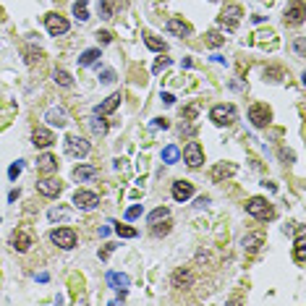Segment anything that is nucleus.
<instances>
[{
    "mask_svg": "<svg viewBox=\"0 0 306 306\" xmlns=\"http://www.w3.org/2000/svg\"><path fill=\"white\" fill-rule=\"evenodd\" d=\"M262 241H264V238L259 236V233H251V236H246V238H243V249H246V251H251V254H254V251H257V249L262 246Z\"/></svg>",
    "mask_w": 306,
    "mask_h": 306,
    "instance_id": "nucleus-24",
    "label": "nucleus"
},
{
    "mask_svg": "<svg viewBox=\"0 0 306 306\" xmlns=\"http://www.w3.org/2000/svg\"><path fill=\"white\" fill-rule=\"evenodd\" d=\"M52 141H55V136H52L47 129H34V134H32V144H34V147L45 149V147H50Z\"/></svg>",
    "mask_w": 306,
    "mask_h": 306,
    "instance_id": "nucleus-13",
    "label": "nucleus"
},
{
    "mask_svg": "<svg viewBox=\"0 0 306 306\" xmlns=\"http://www.w3.org/2000/svg\"><path fill=\"white\" fill-rule=\"evenodd\" d=\"M168 233H170V223H168V218H165L163 228H160V225L155 223V236H168Z\"/></svg>",
    "mask_w": 306,
    "mask_h": 306,
    "instance_id": "nucleus-37",
    "label": "nucleus"
},
{
    "mask_svg": "<svg viewBox=\"0 0 306 306\" xmlns=\"http://www.w3.org/2000/svg\"><path fill=\"white\" fill-rule=\"evenodd\" d=\"M21 168H24L21 163H13V165L8 168V178H11V181H16V178L21 175Z\"/></svg>",
    "mask_w": 306,
    "mask_h": 306,
    "instance_id": "nucleus-36",
    "label": "nucleus"
},
{
    "mask_svg": "<svg viewBox=\"0 0 306 306\" xmlns=\"http://www.w3.org/2000/svg\"><path fill=\"white\" fill-rule=\"evenodd\" d=\"M196 113H199V107L191 105V107H186V110H183V118H186V120H194V118H196Z\"/></svg>",
    "mask_w": 306,
    "mask_h": 306,
    "instance_id": "nucleus-40",
    "label": "nucleus"
},
{
    "mask_svg": "<svg viewBox=\"0 0 306 306\" xmlns=\"http://www.w3.org/2000/svg\"><path fill=\"white\" fill-rule=\"evenodd\" d=\"M52 126H58V129H63V126L68 123V118H66V113L60 110V107H50V110H47V115H45Z\"/></svg>",
    "mask_w": 306,
    "mask_h": 306,
    "instance_id": "nucleus-20",
    "label": "nucleus"
},
{
    "mask_svg": "<svg viewBox=\"0 0 306 306\" xmlns=\"http://www.w3.org/2000/svg\"><path fill=\"white\" fill-rule=\"evenodd\" d=\"M209 118L218 126H230V123H236L238 113H236V107H233V105H215L209 110Z\"/></svg>",
    "mask_w": 306,
    "mask_h": 306,
    "instance_id": "nucleus-2",
    "label": "nucleus"
},
{
    "mask_svg": "<svg viewBox=\"0 0 306 306\" xmlns=\"http://www.w3.org/2000/svg\"><path fill=\"white\" fill-rule=\"evenodd\" d=\"M183 163L189 168H199L204 163V149H202V144L199 141H189L186 144V149H183Z\"/></svg>",
    "mask_w": 306,
    "mask_h": 306,
    "instance_id": "nucleus-5",
    "label": "nucleus"
},
{
    "mask_svg": "<svg viewBox=\"0 0 306 306\" xmlns=\"http://www.w3.org/2000/svg\"><path fill=\"white\" fill-rule=\"evenodd\" d=\"M66 209H50V220H58V218H66Z\"/></svg>",
    "mask_w": 306,
    "mask_h": 306,
    "instance_id": "nucleus-43",
    "label": "nucleus"
},
{
    "mask_svg": "<svg viewBox=\"0 0 306 306\" xmlns=\"http://www.w3.org/2000/svg\"><path fill=\"white\" fill-rule=\"evenodd\" d=\"M52 79H55V84H60V86H71V84H74V79H71L68 71H55Z\"/></svg>",
    "mask_w": 306,
    "mask_h": 306,
    "instance_id": "nucleus-31",
    "label": "nucleus"
},
{
    "mask_svg": "<svg viewBox=\"0 0 306 306\" xmlns=\"http://www.w3.org/2000/svg\"><path fill=\"white\" fill-rule=\"evenodd\" d=\"M37 168H40L42 173H52V170H58V160L52 157V155H42V157L37 160Z\"/></svg>",
    "mask_w": 306,
    "mask_h": 306,
    "instance_id": "nucleus-21",
    "label": "nucleus"
},
{
    "mask_svg": "<svg viewBox=\"0 0 306 306\" xmlns=\"http://www.w3.org/2000/svg\"><path fill=\"white\" fill-rule=\"evenodd\" d=\"M178 157H181V149H178L175 144H170V147H165V149H163V163H168V165H170V163H175Z\"/></svg>",
    "mask_w": 306,
    "mask_h": 306,
    "instance_id": "nucleus-29",
    "label": "nucleus"
},
{
    "mask_svg": "<svg viewBox=\"0 0 306 306\" xmlns=\"http://www.w3.org/2000/svg\"><path fill=\"white\" fill-rule=\"evenodd\" d=\"M139 215H141V204H134V207L126 209V220H136Z\"/></svg>",
    "mask_w": 306,
    "mask_h": 306,
    "instance_id": "nucleus-35",
    "label": "nucleus"
},
{
    "mask_svg": "<svg viewBox=\"0 0 306 306\" xmlns=\"http://www.w3.org/2000/svg\"><path fill=\"white\" fill-rule=\"evenodd\" d=\"M293 259H296V264H298V267H303V264H306V241H303V228H298V241H296V246H293Z\"/></svg>",
    "mask_w": 306,
    "mask_h": 306,
    "instance_id": "nucleus-15",
    "label": "nucleus"
},
{
    "mask_svg": "<svg viewBox=\"0 0 306 306\" xmlns=\"http://www.w3.org/2000/svg\"><path fill=\"white\" fill-rule=\"evenodd\" d=\"M100 81H102V84H113V81H115V71H113V68H105L102 74H100Z\"/></svg>",
    "mask_w": 306,
    "mask_h": 306,
    "instance_id": "nucleus-34",
    "label": "nucleus"
},
{
    "mask_svg": "<svg viewBox=\"0 0 306 306\" xmlns=\"http://www.w3.org/2000/svg\"><path fill=\"white\" fill-rule=\"evenodd\" d=\"M194 283V275H191V269H175V275H173V285L175 288H189Z\"/></svg>",
    "mask_w": 306,
    "mask_h": 306,
    "instance_id": "nucleus-19",
    "label": "nucleus"
},
{
    "mask_svg": "<svg viewBox=\"0 0 306 306\" xmlns=\"http://www.w3.org/2000/svg\"><path fill=\"white\" fill-rule=\"evenodd\" d=\"M97 40H100L102 45H107V42H113V34H110V32H97Z\"/></svg>",
    "mask_w": 306,
    "mask_h": 306,
    "instance_id": "nucleus-41",
    "label": "nucleus"
},
{
    "mask_svg": "<svg viewBox=\"0 0 306 306\" xmlns=\"http://www.w3.org/2000/svg\"><path fill=\"white\" fill-rule=\"evenodd\" d=\"M126 0H102L100 3V13H102V19H113V11L115 6H123Z\"/></svg>",
    "mask_w": 306,
    "mask_h": 306,
    "instance_id": "nucleus-22",
    "label": "nucleus"
},
{
    "mask_svg": "<svg viewBox=\"0 0 306 306\" xmlns=\"http://www.w3.org/2000/svg\"><path fill=\"white\" fill-rule=\"evenodd\" d=\"M241 16H243L241 6H228V8L218 16V24L225 26L228 32H236V26H238V21H241Z\"/></svg>",
    "mask_w": 306,
    "mask_h": 306,
    "instance_id": "nucleus-4",
    "label": "nucleus"
},
{
    "mask_svg": "<svg viewBox=\"0 0 306 306\" xmlns=\"http://www.w3.org/2000/svg\"><path fill=\"white\" fill-rule=\"evenodd\" d=\"M120 100H123V97H120V92L110 95V97H107L102 105H97V107H95V113H97V115H110V113L115 110V107L120 105Z\"/></svg>",
    "mask_w": 306,
    "mask_h": 306,
    "instance_id": "nucleus-12",
    "label": "nucleus"
},
{
    "mask_svg": "<svg viewBox=\"0 0 306 306\" xmlns=\"http://www.w3.org/2000/svg\"><path fill=\"white\" fill-rule=\"evenodd\" d=\"M152 126H155V129H168L170 123H168L165 118H155V120H152Z\"/></svg>",
    "mask_w": 306,
    "mask_h": 306,
    "instance_id": "nucleus-44",
    "label": "nucleus"
},
{
    "mask_svg": "<svg viewBox=\"0 0 306 306\" xmlns=\"http://www.w3.org/2000/svg\"><path fill=\"white\" fill-rule=\"evenodd\" d=\"M100 175V168L97 165H79V168H74V178L81 183V181H92V178H97Z\"/></svg>",
    "mask_w": 306,
    "mask_h": 306,
    "instance_id": "nucleus-14",
    "label": "nucleus"
},
{
    "mask_svg": "<svg viewBox=\"0 0 306 306\" xmlns=\"http://www.w3.org/2000/svg\"><path fill=\"white\" fill-rule=\"evenodd\" d=\"M74 204H76L79 209H95V207L100 204V196H97L95 191H76V194H74Z\"/></svg>",
    "mask_w": 306,
    "mask_h": 306,
    "instance_id": "nucleus-9",
    "label": "nucleus"
},
{
    "mask_svg": "<svg viewBox=\"0 0 306 306\" xmlns=\"http://www.w3.org/2000/svg\"><path fill=\"white\" fill-rule=\"evenodd\" d=\"M246 212L251 215V218H257V220H272V218H275L272 204H269L267 199H262V196L249 199V202H246Z\"/></svg>",
    "mask_w": 306,
    "mask_h": 306,
    "instance_id": "nucleus-1",
    "label": "nucleus"
},
{
    "mask_svg": "<svg viewBox=\"0 0 306 306\" xmlns=\"http://www.w3.org/2000/svg\"><path fill=\"white\" fill-rule=\"evenodd\" d=\"M236 173V165L233 163H228V165H218L212 170V181H220V178H225V175H233Z\"/></svg>",
    "mask_w": 306,
    "mask_h": 306,
    "instance_id": "nucleus-25",
    "label": "nucleus"
},
{
    "mask_svg": "<svg viewBox=\"0 0 306 306\" xmlns=\"http://www.w3.org/2000/svg\"><path fill=\"white\" fill-rule=\"evenodd\" d=\"M107 283L115 285V288H129V285H131V278L123 275V272H110V275H107Z\"/></svg>",
    "mask_w": 306,
    "mask_h": 306,
    "instance_id": "nucleus-23",
    "label": "nucleus"
},
{
    "mask_svg": "<svg viewBox=\"0 0 306 306\" xmlns=\"http://www.w3.org/2000/svg\"><path fill=\"white\" fill-rule=\"evenodd\" d=\"M144 45H147L149 50H155V52H165V50H168V45H165L163 40L152 37V34H147V37H144Z\"/></svg>",
    "mask_w": 306,
    "mask_h": 306,
    "instance_id": "nucleus-28",
    "label": "nucleus"
},
{
    "mask_svg": "<svg viewBox=\"0 0 306 306\" xmlns=\"http://www.w3.org/2000/svg\"><path fill=\"white\" fill-rule=\"evenodd\" d=\"M296 52H298V55H303V37L296 40Z\"/></svg>",
    "mask_w": 306,
    "mask_h": 306,
    "instance_id": "nucleus-45",
    "label": "nucleus"
},
{
    "mask_svg": "<svg viewBox=\"0 0 306 306\" xmlns=\"http://www.w3.org/2000/svg\"><path fill=\"white\" fill-rule=\"evenodd\" d=\"M204 42H207L209 47H220V45L225 42V37H223V34H220V32H209V34H207V40H204Z\"/></svg>",
    "mask_w": 306,
    "mask_h": 306,
    "instance_id": "nucleus-32",
    "label": "nucleus"
},
{
    "mask_svg": "<svg viewBox=\"0 0 306 306\" xmlns=\"http://www.w3.org/2000/svg\"><path fill=\"white\" fill-rule=\"evenodd\" d=\"M74 16L79 21L89 19V3H86V0H76V3H74Z\"/></svg>",
    "mask_w": 306,
    "mask_h": 306,
    "instance_id": "nucleus-26",
    "label": "nucleus"
},
{
    "mask_svg": "<svg viewBox=\"0 0 306 306\" xmlns=\"http://www.w3.org/2000/svg\"><path fill=\"white\" fill-rule=\"evenodd\" d=\"M66 152L71 157H86L89 155V141L76 136V134H71V136H66Z\"/></svg>",
    "mask_w": 306,
    "mask_h": 306,
    "instance_id": "nucleus-6",
    "label": "nucleus"
},
{
    "mask_svg": "<svg viewBox=\"0 0 306 306\" xmlns=\"http://www.w3.org/2000/svg\"><path fill=\"white\" fill-rule=\"evenodd\" d=\"M165 218H170V209H168V207H157L155 212H149V218H147V220H149V223L155 225V223L165 220Z\"/></svg>",
    "mask_w": 306,
    "mask_h": 306,
    "instance_id": "nucleus-30",
    "label": "nucleus"
},
{
    "mask_svg": "<svg viewBox=\"0 0 306 306\" xmlns=\"http://www.w3.org/2000/svg\"><path fill=\"white\" fill-rule=\"evenodd\" d=\"M92 131H95V134H105V131H107V123L95 118V120H92Z\"/></svg>",
    "mask_w": 306,
    "mask_h": 306,
    "instance_id": "nucleus-39",
    "label": "nucleus"
},
{
    "mask_svg": "<svg viewBox=\"0 0 306 306\" xmlns=\"http://www.w3.org/2000/svg\"><path fill=\"white\" fill-rule=\"evenodd\" d=\"M191 196H194V183H189V181H175L173 183V199L175 202H186Z\"/></svg>",
    "mask_w": 306,
    "mask_h": 306,
    "instance_id": "nucleus-11",
    "label": "nucleus"
},
{
    "mask_svg": "<svg viewBox=\"0 0 306 306\" xmlns=\"http://www.w3.org/2000/svg\"><path fill=\"white\" fill-rule=\"evenodd\" d=\"M37 191L42 196H47V199H52V196H58L63 191V183L58 181V178H42V181L37 183Z\"/></svg>",
    "mask_w": 306,
    "mask_h": 306,
    "instance_id": "nucleus-10",
    "label": "nucleus"
},
{
    "mask_svg": "<svg viewBox=\"0 0 306 306\" xmlns=\"http://www.w3.org/2000/svg\"><path fill=\"white\" fill-rule=\"evenodd\" d=\"M168 66H170V58H157V63L152 66V71H155V74H160V71L168 68Z\"/></svg>",
    "mask_w": 306,
    "mask_h": 306,
    "instance_id": "nucleus-38",
    "label": "nucleus"
},
{
    "mask_svg": "<svg viewBox=\"0 0 306 306\" xmlns=\"http://www.w3.org/2000/svg\"><path fill=\"white\" fill-rule=\"evenodd\" d=\"M37 280H40V283H47V280H50V275H47V272H40V275H37Z\"/></svg>",
    "mask_w": 306,
    "mask_h": 306,
    "instance_id": "nucleus-49",
    "label": "nucleus"
},
{
    "mask_svg": "<svg viewBox=\"0 0 306 306\" xmlns=\"http://www.w3.org/2000/svg\"><path fill=\"white\" fill-rule=\"evenodd\" d=\"M163 102H165V105H173V102H175V97H173L170 92H165V95H163Z\"/></svg>",
    "mask_w": 306,
    "mask_h": 306,
    "instance_id": "nucleus-46",
    "label": "nucleus"
},
{
    "mask_svg": "<svg viewBox=\"0 0 306 306\" xmlns=\"http://www.w3.org/2000/svg\"><path fill=\"white\" fill-rule=\"evenodd\" d=\"M249 120L257 126V129H264V126L272 120V113H269L267 105H251L249 107Z\"/></svg>",
    "mask_w": 306,
    "mask_h": 306,
    "instance_id": "nucleus-7",
    "label": "nucleus"
},
{
    "mask_svg": "<svg viewBox=\"0 0 306 306\" xmlns=\"http://www.w3.org/2000/svg\"><path fill=\"white\" fill-rule=\"evenodd\" d=\"M11 243H13V249H19V251H29L32 249V236L24 233V230H16L11 236Z\"/></svg>",
    "mask_w": 306,
    "mask_h": 306,
    "instance_id": "nucleus-17",
    "label": "nucleus"
},
{
    "mask_svg": "<svg viewBox=\"0 0 306 306\" xmlns=\"http://www.w3.org/2000/svg\"><path fill=\"white\" fill-rule=\"evenodd\" d=\"M285 24H303V3H293L285 11Z\"/></svg>",
    "mask_w": 306,
    "mask_h": 306,
    "instance_id": "nucleus-16",
    "label": "nucleus"
},
{
    "mask_svg": "<svg viewBox=\"0 0 306 306\" xmlns=\"http://www.w3.org/2000/svg\"><path fill=\"white\" fill-rule=\"evenodd\" d=\"M204 204H209V199L207 196H199V199H196V207H204Z\"/></svg>",
    "mask_w": 306,
    "mask_h": 306,
    "instance_id": "nucleus-47",
    "label": "nucleus"
},
{
    "mask_svg": "<svg viewBox=\"0 0 306 306\" xmlns=\"http://www.w3.org/2000/svg\"><path fill=\"white\" fill-rule=\"evenodd\" d=\"M97 58H100V50H86V52H81L79 66H81V68H86V66H95V63H97Z\"/></svg>",
    "mask_w": 306,
    "mask_h": 306,
    "instance_id": "nucleus-27",
    "label": "nucleus"
},
{
    "mask_svg": "<svg viewBox=\"0 0 306 306\" xmlns=\"http://www.w3.org/2000/svg\"><path fill=\"white\" fill-rule=\"evenodd\" d=\"M168 32L175 34V37H189L191 26H189L186 21H181V19H170V21H168Z\"/></svg>",
    "mask_w": 306,
    "mask_h": 306,
    "instance_id": "nucleus-18",
    "label": "nucleus"
},
{
    "mask_svg": "<svg viewBox=\"0 0 306 306\" xmlns=\"http://www.w3.org/2000/svg\"><path fill=\"white\" fill-rule=\"evenodd\" d=\"M280 157H283V160H293V152H285V149H280Z\"/></svg>",
    "mask_w": 306,
    "mask_h": 306,
    "instance_id": "nucleus-48",
    "label": "nucleus"
},
{
    "mask_svg": "<svg viewBox=\"0 0 306 306\" xmlns=\"http://www.w3.org/2000/svg\"><path fill=\"white\" fill-rule=\"evenodd\" d=\"M45 26H47V32L52 34V37H60V34L68 32V21L63 19L60 13H47L45 16Z\"/></svg>",
    "mask_w": 306,
    "mask_h": 306,
    "instance_id": "nucleus-8",
    "label": "nucleus"
},
{
    "mask_svg": "<svg viewBox=\"0 0 306 306\" xmlns=\"http://www.w3.org/2000/svg\"><path fill=\"white\" fill-rule=\"evenodd\" d=\"M115 233L120 238H136V228H131V225H115Z\"/></svg>",
    "mask_w": 306,
    "mask_h": 306,
    "instance_id": "nucleus-33",
    "label": "nucleus"
},
{
    "mask_svg": "<svg viewBox=\"0 0 306 306\" xmlns=\"http://www.w3.org/2000/svg\"><path fill=\"white\" fill-rule=\"evenodd\" d=\"M50 241L60 249H74L76 246V230L74 228H55L50 233Z\"/></svg>",
    "mask_w": 306,
    "mask_h": 306,
    "instance_id": "nucleus-3",
    "label": "nucleus"
},
{
    "mask_svg": "<svg viewBox=\"0 0 306 306\" xmlns=\"http://www.w3.org/2000/svg\"><path fill=\"white\" fill-rule=\"evenodd\" d=\"M113 251H115V246H113V243H105V249L100 251V259H107V257L113 254Z\"/></svg>",
    "mask_w": 306,
    "mask_h": 306,
    "instance_id": "nucleus-42",
    "label": "nucleus"
}]
</instances>
